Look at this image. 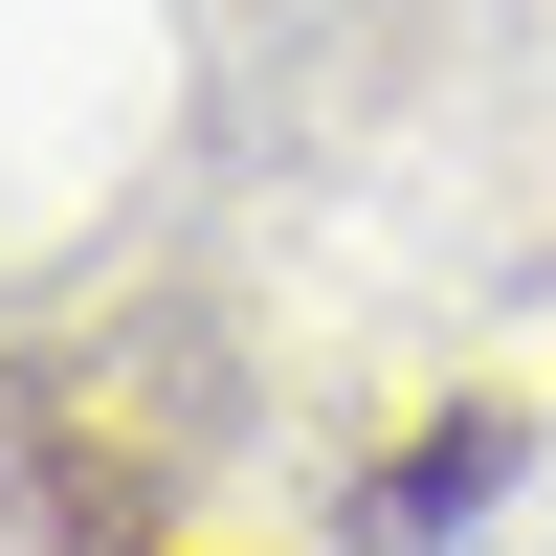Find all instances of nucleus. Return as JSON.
Here are the masks:
<instances>
[{"instance_id": "obj_1", "label": "nucleus", "mask_w": 556, "mask_h": 556, "mask_svg": "<svg viewBox=\"0 0 556 556\" xmlns=\"http://www.w3.org/2000/svg\"><path fill=\"white\" fill-rule=\"evenodd\" d=\"M490 468H513V424H445V445H401V490H379V534H424V513H468Z\"/></svg>"}]
</instances>
